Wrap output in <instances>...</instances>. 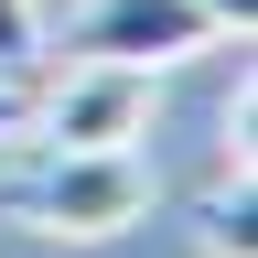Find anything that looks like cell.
<instances>
[{"mask_svg": "<svg viewBox=\"0 0 258 258\" xmlns=\"http://www.w3.org/2000/svg\"><path fill=\"white\" fill-rule=\"evenodd\" d=\"M151 194H161V183H151L140 140H129V151H43L0 205L32 215L43 237H76V247H86V237H129V226L151 215Z\"/></svg>", "mask_w": 258, "mask_h": 258, "instance_id": "obj_1", "label": "cell"}, {"mask_svg": "<svg viewBox=\"0 0 258 258\" xmlns=\"http://www.w3.org/2000/svg\"><path fill=\"white\" fill-rule=\"evenodd\" d=\"M32 129H43V151H129V140H151V64L76 54L32 97Z\"/></svg>", "mask_w": 258, "mask_h": 258, "instance_id": "obj_2", "label": "cell"}, {"mask_svg": "<svg viewBox=\"0 0 258 258\" xmlns=\"http://www.w3.org/2000/svg\"><path fill=\"white\" fill-rule=\"evenodd\" d=\"M64 43L97 54V64H151V76H161V64L205 54V43H215V22L194 11V0H86Z\"/></svg>", "mask_w": 258, "mask_h": 258, "instance_id": "obj_3", "label": "cell"}, {"mask_svg": "<svg viewBox=\"0 0 258 258\" xmlns=\"http://www.w3.org/2000/svg\"><path fill=\"white\" fill-rule=\"evenodd\" d=\"M247 161H226V183L194 205V226H205V258H258V226H247Z\"/></svg>", "mask_w": 258, "mask_h": 258, "instance_id": "obj_4", "label": "cell"}, {"mask_svg": "<svg viewBox=\"0 0 258 258\" xmlns=\"http://www.w3.org/2000/svg\"><path fill=\"white\" fill-rule=\"evenodd\" d=\"M32 64H43V11L0 0V76H32Z\"/></svg>", "mask_w": 258, "mask_h": 258, "instance_id": "obj_5", "label": "cell"}, {"mask_svg": "<svg viewBox=\"0 0 258 258\" xmlns=\"http://www.w3.org/2000/svg\"><path fill=\"white\" fill-rule=\"evenodd\" d=\"M22 129H32V86H22V76H0V140H22Z\"/></svg>", "mask_w": 258, "mask_h": 258, "instance_id": "obj_6", "label": "cell"}, {"mask_svg": "<svg viewBox=\"0 0 258 258\" xmlns=\"http://www.w3.org/2000/svg\"><path fill=\"white\" fill-rule=\"evenodd\" d=\"M194 11H205L215 32H247V22H258V0H194Z\"/></svg>", "mask_w": 258, "mask_h": 258, "instance_id": "obj_7", "label": "cell"}]
</instances>
